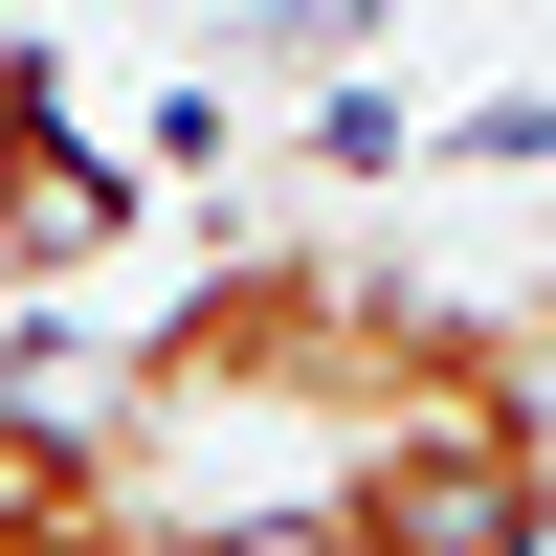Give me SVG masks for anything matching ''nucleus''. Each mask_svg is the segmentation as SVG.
Wrapping results in <instances>:
<instances>
[{
  "mask_svg": "<svg viewBox=\"0 0 556 556\" xmlns=\"http://www.w3.org/2000/svg\"><path fill=\"white\" fill-rule=\"evenodd\" d=\"M513 312H534V356H556V267H534V290H513Z\"/></svg>",
  "mask_w": 556,
  "mask_h": 556,
  "instance_id": "obj_3",
  "label": "nucleus"
},
{
  "mask_svg": "<svg viewBox=\"0 0 556 556\" xmlns=\"http://www.w3.org/2000/svg\"><path fill=\"white\" fill-rule=\"evenodd\" d=\"M334 556H556V356L490 290H401L379 424L334 468Z\"/></svg>",
  "mask_w": 556,
  "mask_h": 556,
  "instance_id": "obj_1",
  "label": "nucleus"
},
{
  "mask_svg": "<svg viewBox=\"0 0 556 556\" xmlns=\"http://www.w3.org/2000/svg\"><path fill=\"white\" fill-rule=\"evenodd\" d=\"M0 556H156V490H134L112 401H67L45 356H0Z\"/></svg>",
  "mask_w": 556,
  "mask_h": 556,
  "instance_id": "obj_2",
  "label": "nucleus"
}]
</instances>
